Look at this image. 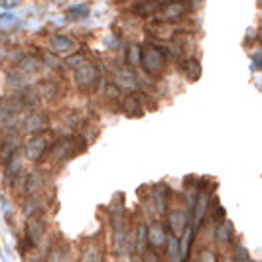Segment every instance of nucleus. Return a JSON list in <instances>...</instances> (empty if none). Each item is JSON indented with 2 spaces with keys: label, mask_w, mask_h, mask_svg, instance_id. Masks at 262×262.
Returning <instances> with one entry per match:
<instances>
[{
  "label": "nucleus",
  "mask_w": 262,
  "mask_h": 262,
  "mask_svg": "<svg viewBox=\"0 0 262 262\" xmlns=\"http://www.w3.org/2000/svg\"><path fill=\"white\" fill-rule=\"evenodd\" d=\"M0 4L6 6V8H10V6H16V4H18V0H2Z\"/></svg>",
  "instance_id": "18"
},
{
  "label": "nucleus",
  "mask_w": 262,
  "mask_h": 262,
  "mask_svg": "<svg viewBox=\"0 0 262 262\" xmlns=\"http://www.w3.org/2000/svg\"><path fill=\"white\" fill-rule=\"evenodd\" d=\"M140 63H144L148 73L158 75L162 71V67H164V55H162L160 50L148 46V48H144V52H140Z\"/></svg>",
  "instance_id": "5"
},
{
  "label": "nucleus",
  "mask_w": 262,
  "mask_h": 262,
  "mask_svg": "<svg viewBox=\"0 0 262 262\" xmlns=\"http://www.w3.org/2000/svg\"><path fill=\"white\" fill-rule=\"evenodd\" d=\"M85 63V57L81 55V53H75V55H71L69 59H67V66H71V67H79V66H83Z\"/></svg>",
  "instance_id": "17"
},
{
  "label": "nucleus",
  "mask_w": 262,
  "mask_h": 262,
  "mask_svg": "<svg viewBox=\"0 0 262 262\" xmlns=\"http://www.w3.org/2000/svg\"><path fill=\"white\" fill-rule=\"evenodd\" d=\"M115 85L132 89V87L136 85V79L132 75V71H117V75H115Z\"/></svg>",
  "instance_id": "12"
},
{
  "label": "nucleus",
  "mask_w": 262,
  "mask_h": 262,
  "mask_svg": "<svg viewBox=\"0 0 262 262\" xmlns=\"http://www.w3.org/2000/svg\"><path fill=\"white\" fill-rule=\"evenodd\" d=\"M24 103L20 101V97H4L0 99V124H12L22 113Z\"/></svg>",
  "instance_id": "3"
},
{
  "label": "nucleus",
  "mask_w": 262,
  "mask_h": 262,
  "mask_svg": "<svg viewBox=\"0 0 262 262\" xmlns=\"http://www.w3.org/2000/svg\"><path fill=\"white\" fill-rule=\"evenodd\" d=\"M99 73H97V67H93L91 63H83V66L75 67V81L81 89H89L97 83Z\"/></svg>",
  "instance_id": "6"
},
{
  "label": "nucleus",
  "mask_w": 262,
  "mask_h": 262,
  "mask_svg": "<svg viewBox=\"0 0 262 262\" xmlns=\"http://www.w3.org/2000/svg\"><path fill=\"white\" fill-rule=\"evenodd\" d=\"M50 136L48 132L41 130L36 132V134H30V138L26 140V146H24V154L30 162H39L41 158L48 154L50 150Z\"/></svg>",
  "instance_id": "2"
},
{
  "label": "nucleus",
  "mask_w": 262,
  "mask_h": 262,
  "mask_svg": "<svg viewBox=\"0 0 262 262\" xmlns=\"http://www.w3.org/2000/svg\"><path fill=\"white\" fill-rule=\"evenodd\" d=\"M69 14H77L75 18H85L89 14V6L87 4H77V6H71L69 8Z\"/></svg>",
  "instance_id": "15"
},
{
  "label": "nucleus",
  "mask_w": 262,
  "mask_h": 262,
  "mask_svg": "<svg viewBox=\"0 0 262 262\" xmlns=\"http://www.w3.org/2000/svg\"><path fill=\"white\" fill-rule=\"evenodd\" d=\"M41 187H43V176L38 173V171L30 173L26 180H24V191H26V195H38V191Z\"/></svg>",
  "instance_id": "10"
},
{
  "label": "nucleus",
  "mask_w": 262,
  "mask_h": 262,
  "mask_svg": "<svg viewBox=\"0 0 262 262\" xmlns=\"http://www.w3.org/2000/svg\"><path fill=\"white\" fill-rule=\"evenodd\" d=\"M50 46H52V50L55 53H71V52H75V48H77L75 39H71L69 36H63V34L53 36V38L50 39Z\"/></svg>",
  "instance_id": "8"
},
{
  "label": "nucleus",
  "mask_w": 262,
  "mask_h": 262,
  "mask_svg": "<svg viewBox=\"0 0 262 262\" xmlns=\"http://www.w3.org/2000/svg\"><path fill=\"white\" fill-rule=\"evenodd\" d=\"M128 61H130L132 66H138L140 63V50L136 46H132L130 50H128Z\"/></svg>",
  "instance_id": "16"
},
{
  "label": "nucleus",
  "mask_w": 262,
  "mask_h": 262,
  "mask_svg": "<svg viewBox=\"0 0 262 262\" xmlns=\"http://www.w3.org/2000/svg\"><path fill=\"white\" fill-rule=\"evenodd\" d=\"M2 55H4V52H2V50H0V59H2Z\"/></svg>",
  "instance_id": "21"
},
{
  "label": "nucleus",
  "mask_w": 262,
  "mask_h": 262,
  "mask_svg": "<svg viewBox=\"0 0 262 262\" xmlns=\"http://www.w3.org/2000/svg\"><path fill=\"white\" fill-rule=\"evenodd\" d=\"M185 12V6L184 4H170L168 8H166V18H180L182 14Z\"/></svg>",
  "instance_id": "14"
},
{
  "label": "nucleus",
  "mask_w": 262,
  "mask_h": 262,
  "mask_svg": "<svg viewBox=\"0 0 262 262\" xmlns=\"http://www.w3.org/2000/svg\"><path fill=\"white\" fill-rule=\"evenodd\" d=\"M184 67H185V71H187V77H189V81H195V79L201 75V67H199V63H197L195 59H189Z\"/></svg>",
  "instance_id": "13"
},
{
  "label": "nucleus",
  "mask_w": 262,
  "mask_h": 262,
  "mask_svg": "<svg viewBox=\"0 0 262 262\" xmlns=\"http://www.w3.org/2000/svg\"><path fill=\"white\" fill-rule=\"evenodd\" d=\"M258 39H260V41H262V28H260V30H258Z\"/></svg>",
  "instance_id": "20"
},
{
  "label": "nucleus",
  "mask_w": 262,
  "mask_h": 262,
  "mask_svg": "<svg viewBox=\"0 0 262 262\" xmlns=\"http://www.w3.org/2000/svg\"><path fill=\"white\" fill-rule=\"evenodd\" d=\"M48 231V223H46V217L41 213H32V217L28 219L26 223V238L32 247H36L39 243V238H43Z\"/></svg>",
  "instance_id": "4"
},
{
  "label": "nucleus",
  "mask_w": 262,
  "mask_h": 262,
  "mask_svg": "<svg viewBox=\"0 0 262 262\" xmlns=\"http://www.w3.org/2000/svg\"><path fill=\"white\" fill-rule=\"evenodd\" d=\"M124 113H126L128 117H140V115L144 113L142 103H140V99H138L136 95H128V97L124 99Z\"/></svg>",
  "instance_id": "11"
},
{
  "label": "nucleus",
  "mask_w": 262,
  "mask_h": 262,
  "mask_svg": "<svg viewBox=\"0 0 262 262\" xmlns=\"http://www.w3.org/2000/svg\"><path fill=\"white\" fill-rule=\"evenodd\" d=\"M46 126H48L46 117H43V115H39V113H32V115H28V117L22 118L20 130L26 132V134H36V132L46 130Z\"/></svg>",
  "instance_id": "7"
},
{
  "label": "nucleus",
  "mask_w": 262,
  "mask_h": 262,
  "mask_svg": "<svg viewBox=\"0 0 262 262\" xmlns=\"http://www.w3.org/2000/svg\"><path fill=\"white\" fill-rule=\"evenodd\" d=\"M254 67H258V69L262 67V53L260 55H254Z\"/></svg>",
  "instance_id": "19"
},
{
  "label": "nucleus",
  "mask_w": 262,
  "mask_h": 262,
  "mask_svg": "<svg viewBox=\"0 0 262 262\" xmlns=\"http://www.w3.org/2000/svg\"><path fill=\"white\" fill-rule=\"evenodd\" d=\"M39 69H41V61H39L36 55H26V57H22V59L18 61V67H16V71L22 73L24 77H30V75L38 73Z\"/></svg>",
  "instance_id": "9"
},
{
  "label": "nucleus",
  "mask_w": 262,
  "mask_h": 262,
  "mask_svg": "<svg viewBox=\"0 0 262 262\" xmlns=\"http://www.w3.org/2000/svg\"><path fill=\"white\" fill-rule=\"evenodd\" d=\"M83 148V140L77 136H66L61 140H57L55 144L50 146V158L53 162H66L69 158H73Z\"/></svg>",
  "instance_id": "1"
}]
</instances>
